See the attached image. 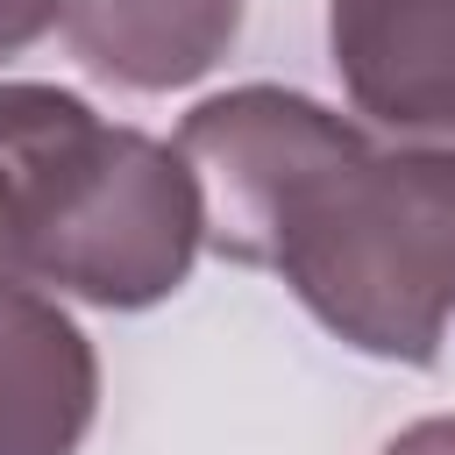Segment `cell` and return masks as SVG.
I'll use <instances>...</instances> for the list:
<instances>
[{"mask_svg":"<svg viewBox=\"0 0 455 455\" xmlns=\"http://www.w3.org/2000/svg\"><path fill=\"white\" fill-rule=\"evenodd\" d=\"M206 249L277 270L355 355L427 370L455 320V142L377 149L291 85H235L178 121Z\"/></svg>","mask_w":455,"mask_h":455,"instance_id":"6da1fadb","label":"cell"},{"mask_svg":"<svg viewBox=\"0 0 455 455\" xmlns=\"http://www.w3.org/2000/svg\"><path fill=\"white\" fill-rule=\"evenodd\" d=\"M57 21H64V0H0V57L43 43Z\"/></svg>","mask_w":455,"mask_h":455,"instance_id":"52a82bcc","label":"cell"},{"mask_svg":"<svg viewBox=\"0 0 455 455\" xmlns=\"http://www.w3.org/2000/svg\"><path fill=\"white\" fill-rule=\"evenodd\" d=\"M199 249H206V206L192 164L178 156V142L114 121L64 213L43 291L100 313H149L192 277Z\"/></svg>","mask_w":455,"mask_h":455,"instance_id":"7a4b0ae2","label":"cell"},{"mask_svg":"<svg viewBox=\"0 0 455 455\" xmlns=\"http://www.w3.org/2000/svg\"><path fill=\"white\" fill-rule=\"evenodd\" d=\"M100 419V355L50 291H0V455H78Z\"/></svg>","mask_w":455,"mask_h":455,"instance_id":"5b68a950","label":"cell"},{"mask_svg":"<svg viewBox=\"0 0 455 455\" xmlns=\"http://www.w3.org/2000/svg\"><path fill=\"white\" fill-rule=\"evenodd\" d=\"M348 107L412 142H455V0H327Z\"/></svg>","mask_w":455,"mask_h":455,"instance_id":"3957f363","label":"cell"},{"mask_svg":"<svg viewBox=\"0 0 455 455\" xmlns=\"http://www.w3.org/2000/svg\"><path fill=\"white\" fill-rule=\"evenodd\" d=\"M384 455H455V412L412 419L405 434H391V441H384Z\"/></svg>","mask_w":455,"mask_h":455,"instance_id":"ba28073f","label":"cell"},{"mask_svg":"<svg viewBox=\"0 0 455 455\" xmlns=\"http://www.w3.org/2000/svg\"><path fill=\"white\" fill-rule=\"evenodd\" d=\"M57 28L92 78L121 92H178L235 50L242 0H64Z\"/></svg>","mask_w":455,"mask_h":455,"instance_id":"8992f818","label":"cell"},{"mask_svg":"<svg viewBox=\"0 0 455 455\" xmlns=\"http://www.w3.org/2000/svg\"><path fill=\"white\" fill-rule=\"evenodd\" d=\"M114 121L92 100L36 78L0 85V291H43L57 228Z\"/></svg>","mask_w":455,"mask_h":455,"instance_id":"277c9868","label":"cell"}]
</instances>
